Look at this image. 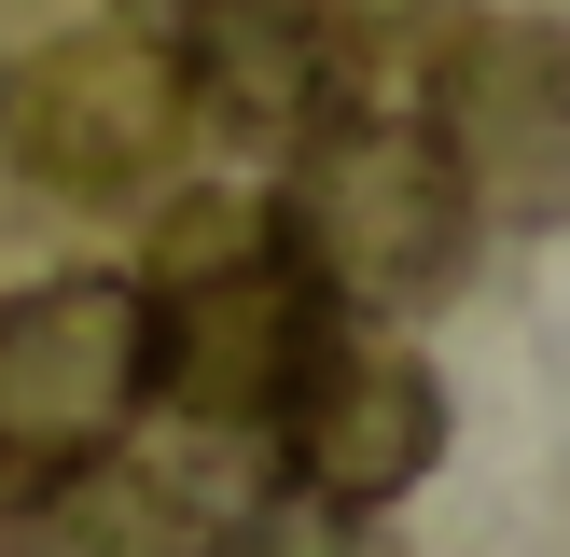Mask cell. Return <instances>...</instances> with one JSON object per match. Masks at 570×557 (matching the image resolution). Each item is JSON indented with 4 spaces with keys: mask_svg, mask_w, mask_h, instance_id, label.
Returning a JSON list of instances; mask_svg holds the SVG:
<instances>
[{
    "mask_svg": "<svg viewBox=\"0 0 570 557\" xmlns=\"http://www.w3.org/2000/svg\"><path fill=\"white\" fill-rule=\"evenodd\" d=\"M223 557H376V529L334 516V501H237V529H223Z\"/></svg>",
    "mask_w": 570,
    "mask_h": 557,
    "instance_id": "obj_9",
    "label": "cell"
},
{
    "mask_svg": "<svg viewBox=\"0 0 570 557\" xmlns=\"http://www.w3.org/2000/svg\"><path fill=\"white\" fill-rule=\"evenodd\" d=\"M432 154L473 237H557L570 223V28L557 14H460L432 42Z\"/></svg>",
    "mask_w": 570,
    "mask_h": 557,
    "instance_id": "obj_5",
    "label": "cell"
},
{
    "mask_svg": "<svg viewBox=\"0 0 570 557\" xmlns=\"http://www.w3.org/2000/svg\"><path fill=\"white\" fill-rule=\"evenodd\" d=\"M0 154L42 195H83V209H154L195 154V98L167 28H70V42L14 56L0 70Z\"/></svg>",
    "mask_w": 570,
    "mask_h": 557,
    "instance_id": "obj_3",
    "label": "cell"
},
{
    "mask_svg": "<svg viewBox=\"0 0 570 557\" xmlns=\"http://www.w3.org/2000/svg\"><path fill=\"white\" fill-rule=\"evenodd\" d=\"M14 501H28V473H14V460H0V529H14Z\"/></svg>",
    "mask_w": 570,
    "mask_h": 557,
    "instance_id": "obj_10",
    "label": "cell"
},
{
    "mask_svg": "<svg viewBox=\"0 0 570 557\" xmlns=\"http://www.w3.org/2000/svg\"><path fill=\"white\" fill-rule=\"evenodd\" d=\"M167 56H181L195 139H265V154H293L334 98H362L293 0H195V14L167 28Z\"/></svg>",
    "mask_w": 570,
    "mask_h": 557,
    "instance_id": "obj_7",
    "label": "cell"
},
{
    "mask_svg": "<svg viewBox=\"0 0 570 557\" xmlns=\"http://www.w3.org/2000/svg\"><path fill=\"white\" fill-rule=\"evenodd\" d=\"M265 460L293 501H334V516H390L417 473L445 460V377L417 362L404 321H362V306H321L265 404Z\"/></svg>",
    "mask_w": 570,
    "mask_h": 557,
    "instance_id": "obj_4",
    "label": "cell"
},
{
    "mask_svg": "<svg viewBox=\"0 0 570 557\" xmlns=\"http://www.w3.org/2000/svg\"><path fill=\"white\" fill-rule=\"evenodd\" d=\"M154 14H195V0H154Z\"/></svg>",
    "mask_w": 570,
    "mask_h": 557,
    "instance_id": "obj_11",
    "label": "cell"
},
{
    "mask_svg": "<svg viewBox=\"0 0 570 557\" xmlns=\"http://www.w3.org/2000/svg\"><path fill=\"white\" fill-rule=\"evenodd\" d=\"M237 501L195 488L181 460H139V446H98V460H56L42 488L14 501L0 557H223Z\"/></svg>",
    "mask_w": 570,
    "mask_h": 557,
    "instance_id": "obj_8",
    "label": "cell"
},
{
    "mask_svg": "<svg viewBox=\"0 0 570 557\" xmlns=\"http://www.w3.org/2000/svg\"><path fill=\"white\" fill-rule=\"evenodd\" d=\"M278 251L306 265L321 306H362V321H404V306H445L473 265V209L445 182L432 126L376 98H334L321 126L278 154Z\"/></svg>",
    "mask_w": 570,
    "mask_h": 557,
    "instance_id": "obj_1",
    "label": "cell"
},
{
    "mask_svg": "<svg viewBox=\"0 0 570 557\" xmlns=\"http://www.w3.org/2000/svg\"><path fill=\"white\" fill-rule=\"evenodd\" d=\"M139 404H154L139 278L70 265V278H42V293L0 306V460H14V473H56V460L126 446Z\"/></svg>",
    "mask_w": 570,
    "mask_h": 557,
    "instance_id": "obj_6",
    "label": "cell"
},
{
    "mask_svg": "<svg viewBox=\"0 0 570 557\" xmlns=\"http://www.w3.org/2000/svg\"><path fill=\"white\" fill-rule=\"evenodd\" d=\"M306 321V265L278 251V209L265 195H181L154 223V278H139V334H154V404L181 418L195 446H250L293 377Z\"/></svg>",
    "mask_w": 570,
    "mask_h": 557,
    "instance_id": "obj_2",
    "label": "cell"
}]
</instances>
